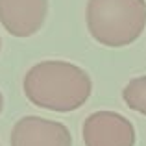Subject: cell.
Returning <instances> with one entry per match:
<instances>
[{"instance_id":"obj_7","label":"cell","mask_w":146,"mask_h":146,"mask_svg":"<svg viewBox=\"0 0 146 146\" xmlns=\"http://www.w3.org/2000/svg\"><path fill=\"white\" fill-rule=\"evenodd\" d=\"M2 109H4V96H2V93H0V113H2Z\"/></svg>"},{"instance_id":"obj_8","label":"cell","mask_w":146,"mask_h":146,"mask_svg":"<svg viewBox=\"0 0 146 146\" xmlns=\"http://www.w3.org/2000/svg\"><path fill=\"white\" fill-rule=\"evenodd\" d=\"M0 48H2V39H0Z\"/></svg>"},{"instance_id":"obj_4","label":"cell","mask_w":146,"mask_h":146,"mask_svg":"<svg viewBox=\"0 0 146 146\" xmlns=\"http://www.w3.org/2000/svg\"><path fill=\"white\" fill-rule=\"evenodd\" d=\"M48 0H0V24L13 37H30L41 30Z\"/></svg>"},{"instance_id":"obj_1","label":"cell","mask_w":146,"mask_h":146,"mask_svg":"<svg viewBox=\"0 0 146 146\" xmlns=\"http://www.w3.org/2000/svg\"><path fill=\"white\" fill-rule=\"evenodd\" d=\"M24 94L33 106L48 111H76L89 100L93 82L78 65L67 61H41L24 76Z\"/></svg>"},{"instance_id":"obj_5","label":"cell","mask_w":146,"mask_h":146,"mask_svg":"<svg viewBox=\"0 0 146 146\" xmlns=\"http://www.w3.org/2000/svg\"><path fill=\"white\" fill-rule=\"evenodd\" d=\"M11 146H72V135L61 122L41 117H24L15 122Z\"/></svg>"},{"instance_id":"obj_2","label":"cell","mask_w":146,"mask_h":146,"mask_svg":"<svg viewBox=\"0 0 146 146\" xmlns=\"http://www.w3.org/2000/svg\"><path fill=\"white\" fill-rule=\"evenodd\" d=\"M146 26V0H89L87 28L96 43L111 48L131 44Z\"/></svg>"},{"instance_id":"obj_6","label":"cell","mask_w":146,"mask_h":146,"mask_svg":"<svg viewBox=\"0 0 146 146\" xmlns=\"http://www.w3.org/2000/svg\"><path fill=\"white\" fill-rule=\"evenodd\" d=\"M122 98L129 109L146 115V76L131 80L122 89Z\"/></svg>"},{"instance_id":"obj_3","label":"cell","mask_w":146,"mask_h":146,"mask_svg":"<svg viewBox=\"0 0 146 146\" xmlns=\"http://www.w3.org/2000/svg\"><path fill=\"white\" fill-rule=\"evenodd\" d=\"M83 143L85 146H133L135 129L124 115L96 111L83 122Z\"/></svg>"}]
</instances>
